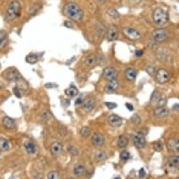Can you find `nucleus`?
<instances>
[{"instance_id": "obj_20", "label": "nucleus", "mask_w": 179, "mask_h": 179, "mask_svg": "<svg viewBox=\"0 0 179 179\" xmlns=\"http://www.w3.org/2000/svg\"><path fill=\"white\" fill-rule=\"evenodd\" d=\"M124 74H125V78H126V80L132 81H134L135 78H136L137 71L133 68H129V69L126 70Z\"/></svg>"}, {"instance_id": "obj_22", "label": "nucleus", "mask_w": 179, "mask_h": 179, "mask_svg": "<svg viewBox=\"0 0 179 179\" xmlns=\"http://www.w3.org/2000/svg\"><path fill=\"white\" fill-rule=\"evenodd\" d=\"M97 56L94 54H90L85 59V63L87 66L93 67L96 64Z\"/></svg>"}, {"instance_id": "obj_41", "label": "nucleus", "mask_w": 179, "mask_h": 179, "mask_svg": "<svg viewBox=\"0 0 179 179\" xmlns=\"http://www.w3.org/2000/svg\"><path fill=\"white\" fill-rule=\"evenodd\" d=\"M143 52L142 50H140V49H139V50H136L135 52L136 56H137V57H140V56H141L143 55Z\"/></svg>"}, {"instance_id": "obj_19", "label": "nucleus", "mask_w": 179, "mask_h": 179, "mask_svg": "<svg viewBox=\"0 0 179 179\" xmlns=\"http://www.w3.org/2000/svg\"><path fill=\"white\" fill-rule=\"evenodd\" d=\"M2 124H3L4 128L6 129H13L16 126V124H15L14 120L11 119L9 116H5L4 118L3 121H2Z\"/></svg>"}, {"instance_id": "obj_23", "label": "nucleus", "mask_w": 179, "mask_h": 179, "mask_svg": "<svg viewBox=\"0 0 179 179\" xmlns=\"http://www.w3.org/2000/svg\"><path fill=\"white\" fill-rule=\"evenodd\" d=\"M65 93L70 98H73L78 95V90L76 87L72 85L65 90Z\"/></svg>"}, {"instance_id": "obj_11", "label": "nucleus", "mask_w": 179, "mask_h": 179, "mask_svg": "<svg viewBox=\"0 0 179 179\" xmlns=\"http://www.w3.org/2000/svg\"><path fill=\"white\" fill-rule=\"evenodd\" d=\"M103 76L104 78L107 79L108 81L116 79L117 77V72L114 68L108 67L105 68L103 71Z\"/></svg>"}, {"instance_id": "obj_37", "label": "nucleus", "mask_w": 179, "mask_h": 179, "mask_svg": "<svg viewBox=\"0 0 179 179\" xmlns=\"http://www.w3.org/2000/svg\"><path fill=\"white\" fill-rule=\"evenodd\" d=\"M67 150H68L69 152L72 155L75 156L78 154V150L77 149V148H75L73 146H70L69 148H67Z\"/></svg>"}, {"instance_id": "obj_40", "label": "nucleus", "mask_w": 179, "mask_h": 179, "mask_svg": "<svg viewBox=\"0 0 179 179\" xmlns=\"http://www.w3.org/2000/svg\"><path fill=\"white\" fill-rule=\"evenodd\" d=\"M145 175H146V171H145V170L143 168H142L141 169H140L139 171V177L140 178H143Z\"/></svg>"}, {"instance_id": "obj_10", "label": "nucleus", "mask_w": 179, "mask_h": 179, "mask_svg": "<svg viewBox=\"0 0 179 179\" xmlns=\"http://www.w3.org/2000/svg\"><path fill=\"white\" fill-rule=\"evenodd\" d=\"M119 36V30L118 28L115 26V25H111L109 26L108 30V35L107 38L109 42L114 41L116 39H117Z\"/></svg>"}, {"instance_id": "obj_21", "label": "nucleus", "mask_w": 179, "mask_h": 179, "mask_svg": "<svg viewBox=\"0 0 179 179\" xmlns=\"http://www.w3.org/2000/svg\"><path fill=\"white\" fill-rule=\"evenodd\" d=\"M24 147L27 152L29 154H35L36 152V146L32 140H27L24 142Z\"/></svg>"}, {"instance_id": "obj_45", "label": "nucleus", "mask_w": 179, "mask_h": 179, "mask_svg": "<svg viewBox=\"0 0 179 179\" xmlns=\"http://www.w3.org/2000/svg\"><path fill=\"white\" fill-rule=\"evenodd\" d=\"M176 179H179V178H176Z\"/></svg>"}, {"instance_id": "obj_18", "label": "nucleus", "mask_w": 179, "mask_h": 179, "mask_svg": "<svg viewBox=\"0 0 179 179\" xmlns=\"http://www.w3.org/2000/svg\"><path fill=\"white\" fill-rule=\"evenodd\" d=\"M118 86V81H117L116 79H113V80L109 81V83H108L107 85L105 86V90L108 93H112V92H115V90L117 89Z\"/></svg>"}, {"instance_id": "obj_33", "label": "nucleus", "mask_w": 179, "mask_h": 179, "mask_svg": "<svg viewBox=\"0 0 179 179\" xmlns=\"http://www.w3.org/2000/svg\"><path fill=\"white\" fill-rule=\"evenodd\" d=\"M119 157H120V159H121L126 161V160H128L130 158V154L128 151L124 150V151H122L121 153H120Z\"/></svg>"}, {"instance_id": "obj_26", "label": "nucleus", "mask_w": 179, "mask_h": 179, "mask_svg": "<svg viewBox=\"0 0 179 179\" xmlns=\"http://www.w3.org/2000/svg\"><path fill=\"white\" fill-rule=\"evenodd\" d=\"M169 165L174 168L178 169L179 166V157L178 155H175L169 159Z\"/></svg>"}, {"instance_id": "obj_38", "label": "nucleus", "mask_w": 179, "mask_h": 179, "mask_svg": "<svg viewBox=\"0 0 179 179\" xmlns=\"http://www.w3.org/2000/svg\"><path fill=\"white\" fill-rule=\"evenodd\" d=\"M105 105L109 109H113L116 108L117 106V104L114 102H105Z\"/></svg>"}, {"instance_id": "obj_25", "label": "nucleus", "mask_w": 179, "mask_h": 179, "mask_svg": "<svg viewBox=\"0 0 179 179\" xmlns=\"http://www.w3.org/2000/svg\"><path fill=\"white\" fill-rule=\"evenodd\" d=\"M129 143V139L126 138L125 135H121L118 138V141H117V145L119 148H124L126 147Z\"/></svg>"}, {"instance_id": "obj_24", "label": "nucleus", "mask_w": 179, "mask_h": 179, "mask_svg": "<svg viewBox=\"0 0 179 179\" xmlns=\"http://www.w3.org/2000/svg\"><path fill=\"white\" fill-rule=\"evenodd\" d=\"M86 173L85 167L81 164H77L74 168V174L77 176H82Z\"/></svg>"}, {"instance_id": "obj_6", "label": "nucleus", "mask_w": 179, "mask_h": 179, "mask_svg": "<svg viewBox=\"0 0 179 179\" xmlns=\"http://www.w3.org/2000/svg\"><path fill=\"white\" fill-rule=\"evenodd\" d=\"M169 73L167 69H160L155 73L156 81L160 84H164L169 80Z\"/></svg>"}, {"instance_id": "obj_44", "label": "nucleus", "mask_w": 179, "mask_h": 179, "mask_svg": "<svg viewBox=\"0 0 179 179\" xmlns=\"http://www.w3.org/2000/svg\"><path fill=\"white\" fill-rule=\"evenodd\" d=\"M67 179H75V178H72V177H69V178H67Z\"/></svg>"}, {"instance_id": "obj_28", "label": "nucleus", "mask_w": 179, "mask_h": 179, "mask_svg": "<svg viewBox=\"0 0 179 179\" xmlns=\"http://www.w3.org/2000/svg\"><path fill=\"white\" fill-rule=\"evenodd\" d=\"M95 157H96V159L98 162H101V161H103L107 158V155H106V153L105 152L98 150L96 152V155H95Z\"/></svg>"}, {"instance_id": "obj_32", "label": "nucleus", "mask_w": 179, "mask_h": 179, "mask_svg": "<svg viewBox=\"0 0 179 179\" xmlns=\"http://www.w3.org/2000/svg\"><path fill=\"white\" fill-rule=\"evenodd\" d=\"M48 179H61L60 176L57 171H50L47 175Z\"/></svg>"}, {"instance_id": "obj_42", "label": "nucleus", "mask_w": 179, "mask_h": 179, "mask_svg": "<svg viewBox=\"0 0 179 179\" xmlns=\"http://www.w3.org/2000/svg\"><path fill=\"white\" fill-rule=\"evenodd\" d=\"M126 108L128 109L129 110V111H133V109H134V108H133V105H131V104H129V103H126Z\"/></svg>"}, {"instance_id": "obj_13", "label": "nucleus", "mask_w": 179, "mask_h": 179, "mask_svg": "<svg viewBox=\"0 0 179 179\" xmlns=\"http://www.w3.org/2000/svg\"><path fill=\"white\" fill-rule=\"evenodd\" d=\"M108 123H109L111 126L114 127V128H118L122 124V118L119 116L118 115L116 114H112L108 117Z\"/></svg>"}, {"instance_id": "obj_15", "label": "nucleus", "mask_w": 179, "mask_h": 179, "mask_svg": "<svg viewBox=\"0 0 179 179\" xmlns=\"http://www.w3.org/2000/svg\"><path fill=\"white\" fill-rule=\"evenodd\" d=\"M105 142V139L103 135H101V133H96L92 135L91 137V142L94 146L96 147H100L102 146L104 144Z\"/></svg>"}, {"instance_id": "obj_31", "label": "nucleus", "mask_w": 179, "mask_h": 179, "mask_svg": "<svg viewBox=\"0 0 179 179\" xmlns=\"http://www.w3.org/2000/svg\"><path fill=\"white\" fill-rule=\"evenodd\" d=\"M107 13L110 16L114 18V19H117V18H119V13L117 12V11L113 8L108 9L107 10Z\"/></svg>"}, {"instance_id": "obj_43", "label": "nucleus", "mask_w": 179, "mask_h": 179, "mask_svg": "<svg viewBox=\"0 0 179 179\" xmlns=\"http://www.w3.org/2000/svg\"><path fill=\"white\" fill-rule=\"evenodd\" d=\"M82 102H83V100H82V99H81V98H78L76 100V104H77V105H79V104H81Z\"/></svg>"}, {"instance_id": "obj_3", "label": "nucleus", "mask_w": 179, "mask_h": 179, "mask_svg": "<svg viewBox=\"0 0 179 179\" xmlns=\"http://www.w3.org/2000/svg\"><path fill=\"white\" fill-rule=\"evenodd\" d=\"M20 11V4L19 1L14 0L11 2L6 10V19L9 21H13L19 16Z\"/></svg>"}, {"instance_id": "obj_9", "label": "nucleus", "mask_w": 179, "mask_h": 179, "mask_svg": "<svg viewBox=\"0 0 179 179\" xmlns=\"http://www.w3.org/2000/svg\"><path fill=\"white\" fill-rule=\"evenodd\" d=\"M151 104L153 105H155L157 107H158V106H164L167 104V99L162 97L159 92L155 91L153 92V95H152Z\"/></svg>"}, {"instance_id": "obj_16", "label": "nucleus", "mask_w": 179, "mask_h": 179, "mask_svg": "<svg viewBox=\"0 0 179 179\" xmlns=\"http://www.w3.org/2000/svg\"><path fill=\"white\" fill-rule=\"evenodd\" d=\"M51 153L54 156H58L63 151V145L59 142H53L51 145Z\"/></svg>"}, {"instance_id": "obj_1", "label": "nucleus", "mask_w": 179, "mask_h": 179, "mask_svg": "<svg viewBox=\"0 0 179 179\" xmlns=\"http://www.w3.org/2000/svg\"><path fill=\"white\" fill-rule=\"evenodd\" d=\"M63 13L68 19L77 23L82 21L84 17L83 11L74 2H69L65 4L63 8Z\"/></svg>"}, {"instance_id": "obj_8", "label": "nucleus", "mask_w": 179, "mask_h": 179, "mask_svg": "<svg viewBox=\"0 0 179 179\" xmlns=\"http://www.w3.org/2000/svg\"><path fill=\"white\" fill-rule=\"evenodd\" d=\"M4 78L9 81H17L19 80L20 78V74L19 71L16 69H13V68H10L6 70L3 73Z\"/></svg>"}, {"instance_id": "obj_35", "label": "nucleus", "mask_w": 179, "mask_h": 179, "mask_svg": "<svg viewBox=\"0 0 179 179\" xmlns=\"http://www.w3.org/2000/svg\"><path fill=\"white\" fill-rule=\"evenodd\" d=\"M131 121L133 122V124H139L140 122H141V119H140V117L138 114H134L133 116L131 117Z\"/></svg>"}, {"instance_id": "obj_4", "label": "nucleus", "mask_w": 179, "mask_h": 179, "mask_svg": "<svg viewBox=\"0 0 179 179\" xmlns=\"http://www.w3.org/2000/svg\"><path fill=\"white\" fill-rule=\"evenodd\" d=\"M169 33L166 29L159 28L156 29L152 33L153 39L157 42H162L168 38Z\"/></svg>"}, {"instance_id": "obj_17", "label": "nucleus", "mask_w": 179, "mask_h": 179, "mask_svg": "<svg viewBox=\"0 0 179 179\" xmlns=\"http://www.w3.org/2000/svg\"><path fill=\"white\" fill-rule=\"evenodd\" d=\"M167 149L171 152L179 151V142L176 139H169L167 142Z\"/></svg>"}, {"instance_id": "obj_36", "label": "nucleus", "mask_w": 179, "mask_h": 179, "mask_svg": "<svg viewBox=\"0 0 179 179\" xmlns=\"http://www.w3.org/2000/svg\"><path fill=\"white\" fill-rule=\"evenodd\" d=\"M154 149H155L157 152L162 151V149H163L162 142H161L160 141L155 142V143H154Z\"/></svg>"}, {"instance_id": "obj_29", "label": "nucleus", "mask_w": 179, "mask_h": 179, "mask_svg": "<svg viewBox=\"0 0 179 179\" xmlns=\"http://www.w3.org/2000/svg\"><path fill=\"white\" fill-rule=\"evenodd\" d=\"M91 129L89 128V127H87V126L82 127L80 130L81 135L83 138H87L91 134Z\"/></svg>"}, {"instance_id": "obj_12", "label": "nucleus", "mask_w": 179, "mask_h": 179, "mask_svg": "<svg viewBox=\"0 0 179 179\" xmlns=\"http://www.w3.org/2000/svg\"><path fill=\"white\" fill-rule=\"evenodd\" d=\"M95 105H96V101L93 97H88L82 102L83 109L87 112H91L94 108Z\"/></svg>"}, {"instance_id": "obj_27", "label": "nucleus", "mask_w": 179, "mask_h": 179, "mask_svg": "<svg viewBox=\"0 0 179 179\" xmlns=\"http://www.w3.org/2000/svg\"><path fill=\"white\" fill-rule=\"evenodd\" d=\"M9 149V144L5 138L0 137V150L7 151Z\"/></svg>"}, {"instance_id": "obj_39", "label": "nucleus", "mask_w": 179, "mask_h": 179, "mask_svg": "<svg viewBox=\"0 0 179 179\" xmlns=\"http://www.w3.org/2000/svg\"><path fill=\"white\" fill-rule=\"evenodd\" d=\"M13 92H14L15 95L17 97H19V98H20V97H21V94H20V90L18 87H15L14 88H13Z\"/></svg>"}, {"instance_id": "obj_2", "label": "nucleus", "mask_w": 179, "mask_h": 179, "mask_svg": "<svg viewBox=\"0 0 179 179\" xmlns=\"http://www.w3.org/2000/svg\"><path fill=\"white\" fill-rule=\"evenodd\" d=\"M153 19L156 25L159 26H164L168 22V13L162 8H157L153 11Z\"/></svg>"}, {"instance_id": "obj_30", "label": "nucleus", "mask_w": 179, "mask_h": 179, "mask_svg": "<svg viewBox=\"0 0 179 179\" xmlns=\"http://www.w3.org/2000/svg\"><path fill=\"white\" fill-rule=\"evenodd\" d=\"M26 60L28 63L33 64V63H35L38 62V57L35 54H30V55L26 56Z\"/></svg>"}, {"instance_id": "obj_14", "label": "nucleus", "mask_w": 179, "mask_h": 179, "mask_svg": "<svg viewBox=\"0 0 179 179\" xmlns=\"http://www.w3.org/2000/svg\"><path fill=\"white\" fill-rule=\"evenodd\" d=\"M169 114V111L168 109L165 106H158L154 110V114L156 117L163 119L168 116Z\"/></svg>"}, {"instance_id": "obj_7", "label": "nucleus", "mask_w": 179, "mask_h": 179, "mask_svg": "<svg viewBox=\"0 0 179 179\" xmlns=\"http://www.w3.org/2000/svg\"><path fill=\"white\" fill-rule=\"evenodd\" d=\"M132 140L134 145L139 149L144 148L145 145H146V138H145L143 133H142L141 132H138L135 133L132 136Z\"/></svg>"}, {"instance_id": "obj_5", "label": "nucleus", "mask_w": 179, "mask_h": 179, "mask_svg": "<svg viewBox=\"0 0 179 179\" xmlns=\"http://www.w3.org/2000/svg\"><path fill=\"white\" fill-rule=\"evenodd\" d=\"M123 33L126 38L131 40H139L142 38L141 33L139 31L136 30L135 28L131 27H126L123 29Z\"/></svg>"}, {"instance_id": "obj_34", "label": "nucleus", "mask_w": 179, "mask_h": 179, "mask_svg": "<svg viewBox=\"0 0 179 179\" xmlns=\"http://www.w3.org/2000/svg\"><path fill=\"white\" fill-rule=\"evenodd\" d=\"M6 35H4L0 37V49H3L6 46Z\"/></svg>"}]
</instances>
